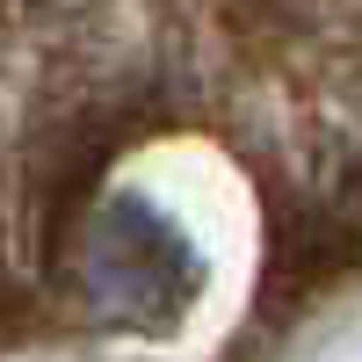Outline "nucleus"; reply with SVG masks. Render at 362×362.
<instances>
[{
	"instance_id": "f257e3e1",
	"label": "nucleus",
	"mask_w": 362,
	"mask_h": 362,
	"mask_svg": "<svg viewBox=\"0 0 362 362\" xmlns=\"http://www.w3.org/2000/svg\"><path fill=\"white\" fill-rule=\"evenodd\" d=\"M87 283L116 319H160L189 290V254L145 210H109V225L95 232V254H87Z\"/></svg>"
}]
</instances>
